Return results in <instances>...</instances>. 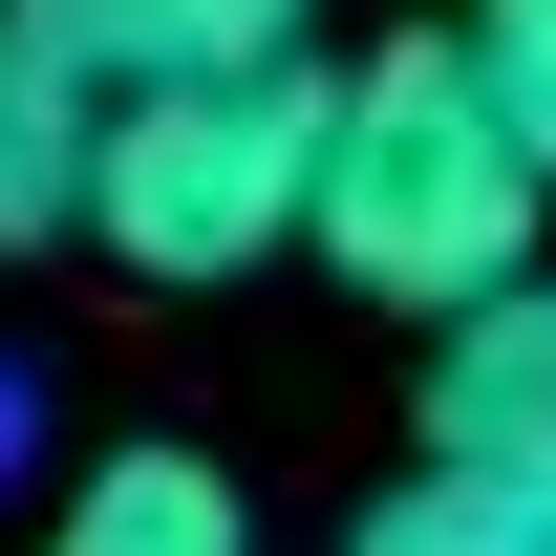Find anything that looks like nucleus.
Masks as SVG:
<instances>
[{
	"label": "nucleus",
	"mask_w": 556,
	"mask_h": 556,
	"mask_svg": "<svg viewBox=\"0 0 556 556\" xmlns=\"http://www.w3.org/2000/svg\"><path fill=\"white\" fill-rule=\"evenodd\" d=\"M556 236L535 150L492 129V86L450 65V43H386V65H321V172H300V257L364 278L386 321H471V300H514Z\"/></svg>",
	"instance_id": "f257e3e1"
},
{
	"label": "nucleus",
	"mask_w": 556,
	"mask_h": 556,
	"mask_svg": "<svg viewBox=\"0 0 556 556\" xmlns=\"http://www.w3.org/2000/svg\"><path fill=\"white\" fill-rule=\"evenodd\" d=\"M300 172H321V65H236V86H129V108H86V236L129 278H257L300 257Z\"/></svg>",
	"instance_id": "f03ea898"
},
{
	"label": "nucleus",
	"mask_w": 556,
	"mask_h": 556,
	"mask_svg": "<svg viewBox=\"0 0 556 556\" xmlns=\"http://www.w3.org/2000/svg\"><path fill=\"white\" fill-rule=\"evenodd\" d=\"M428 471H492L556 514V278H514V300H471V321H428Z\"/></svg>",
	"instance_id": "7ed1b4c3"
},
{
	"label": "nucleus",
	"mask_w": 556,
	"mask_h": 556,
	"mask_svg": "<svg viewBox=\"0 0 556 556\" xmlns=\"http://www.w3.org/2000/svg\"><path fill=\"white\" fill-rule=\"evenodd\" d=\"M0 22H22L65 86H108V108H129V86H236V65H300V22H321V0H0Z\"/></svg>",
	"instance_id": "20e7f679"
},
{
	"label": "nucleus",
	"mask_w": 556,
	"mask_h": 556,
	"mask_svg": "<svg viewBox=\"0 0 556 556\" xmlns=\"http://www.w3.org/2000/svg\"><path fill=\"white\" fill-rule=\"evenodd\" d=\"M22 556H257V492L214 471V450L150 428V450H86V471L43 492V535H22Z\"/></svg>",
	"instance_id": "39448f33"
},
{
	"label": "nucleus",
	"mask_w": 556,
	"mask_h": 556,
	"mask_svg": "<svg viewBox=\"0 0 556 556\" xmlns=\"http://www.w3.org/2000/svg\"><path fill=\"white\" fill-rule=\"evenodd\" d=\"M65 193H86V86L0 22V257H43V236H65Z\"/></svg>",
	"instance_id": "423d86ee"
},
{
	"label": "nucleus",
	"mask_w": 556,
	"mask_h": 556,
	"mask_svg": "<svg viewBox=\"0 0 556 556\" xmlns=\"http://www.w3.org/2000/svg\"><path fill=\"white\" fill-rule=\"evenodd\" d=\"M343 556H556V514H535V492H492V471H428V450H407V471L343 514Z\"/></svg>",
	"instance_id": "0eeeda50"
},
{
	"label": "nucleus",
	"mask_w": 556,
	"mask_h": 556,
	"mask_svg": "<svg viewBox=\"0 0 556 556\" xmlns=\"http://www.w3.org/2000/svg\"><path fill=\"white\" fill-rule=\"evenodd\" d=\"M450 65L492 86V129L535 150V193H556V0H471V22H450Z\"/></svg>",
	"instance_id": "6e6552de"
}]
</instances>
